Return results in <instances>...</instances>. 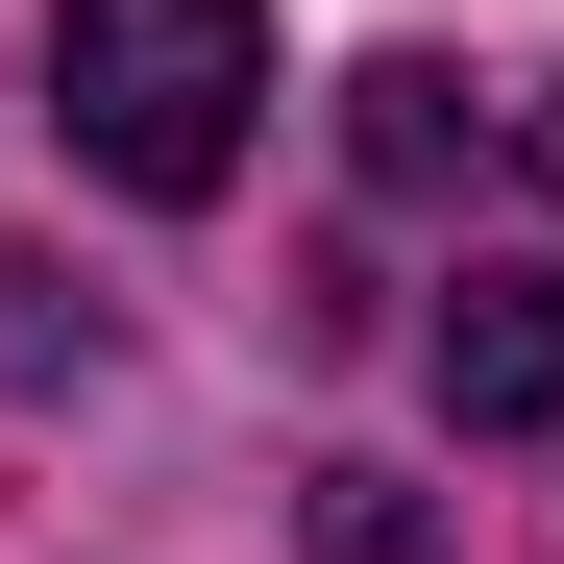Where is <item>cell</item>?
<instances>
[{
	"mask_svg": "<svg viewBox=\"0 0 564 564\" xmlns=\"http://www.w3.org/2000/svg\"><path fill=\"white\" fill-rule=\"evenodd\" d=\"M319 564H442V540H417L393 466H319Z\"/></svg>",
	"mask_w": 564,
	"mask_h": 564,
	"instance_id": "obj_4",
	"label": "cell"
},
{
	"mask_svg": "<svg viewBox=\"0 0 564 564\" xmlns=\"http://www.w3.org/2000/svg\"><path fill=\"white\" fill-rule=\"evenodd\" d=\"M466 123H491V99H466V74H368V172H442Z\"/></svg>",
	"mask_w": 564,
	"mask_h": 564,
	"instance_id": "obj_3",
	"label": "cell"
},
{
	"mask_svg": "<svg viewBox=\"0 0 564 564\" xmlns=\"http://www.w3.org/2000/svg\"><path fill=\"white\" fill-rule=\"evenodd\" d=\"M50 123L123 197H221L270 123V25L246 0H50Z\"/></svg>",
	"mask_w": 564,
	"mask_h": 564,
	"instance_id": "obj_1",
	"label": "cell"
},
{
	"mask_svg": "<svg viewBox=\"0 0 564 564\" xmlns=\"http://www.w3.org/2000/svg\"><path fill=\"white\" fill-rule=\"evenodd\" d=\"M442 417H466V442L564 417V246H516V270H466V295H442Z\"/></svg>",
	"mask_w": 564,
	"mask_h": 564,
	"instance_id": "obj_2",
	"label": "cell"
}]
</instances>
